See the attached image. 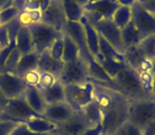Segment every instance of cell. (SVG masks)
I'll return each instance as SVG.
<instances>
[{
	"label": "cell",
	"instance_id": "cell-10",
	"mask_svg": "<svg viewBox=\"0 0 155 135\" xmlns=\"http://www.w3.org/2000/svg\"><path fill=\"white\" fill-rule=\"evenodd\" d=\"M132 22L141 39L155 35V15L146 11L138 2L132 7Z\"/></svg>",
	"mask_w": 155,
	"mask_h": 135
},
{
	"label": "cell",
	"instance_id": "cell-25",
	"mask_svg": "<svg viewBox=\"0 0 155 135\" xmlns=\"http://www.w3.org/2000/svg\"><path fill=\"white\" fill-rule=\"evenodd\" d=\"M80 112H82V114L88 120V122L91 124V127L101 124V119H102L101 111H100L99 106H98L97 101L95 99L91 103H88L85 108H83Z\"/></svg>",
	"mask_w": 155,
	"mask_h": 135
},
{
	"label": "cell",
	"instance_id": "cell-9",
	"mask_svg": "<svg viewBox=\"0 0 155 135\" xmlns=\"http://www.w3.org/2000/svg\"><path fill=\"white\" fill-rule=\"evenodd\" d=\"M97 30L99 35L104 38L117 52L125 54V48L121 39V30L114 24L112 20H100L96 22H89Z\"/></svg>",
	"mask_w": 155,
	"mask_h": 135
},
{
	"label": "cell",
	"instance_id": "cell-27",
	"mask_svg": "<svg viewBox=\"0 0 155 135\" xmlns=\"http://www.w3.org/2000/svg\"><path fill=\"white\" fill-rule=\"evenodd\" d=\"M63 39H64V54H63L62 61L65 63L80 57L79 49L74 41L70 38V36L66 33H63Z\"/></svg>",
	"mask_w": 155,
	"mask_h": 135
},
{
	"label": "cell",
	"instance_id": "cell-31",
	"mask_svg": "<svg viewBox=\"0 0 155 135\" xmlns=\"http://www.w3.org/2000/svg\"><path fill=\"white\" fill-rule=\"evenodd\" d=\"M50 55L54 58L55 60L62 61L63 54H64V39H63V35L54 40V42L50 45V48L48 49Z\"/></svg>",
	"mask_w": 155,
	"mask_h": 135
},
{
	"label": "cell",
	"instance_id": "cell-26",
	"mask_svg": "<svg viewBox=\"0 0 155 135\" xmlns=\"http://www.w3.org/2000/svg\"><path fill=\"white\" fill-rule=\"evenodd\" d=\"M135 47L146 59L152 61L155 58V35L141 39Z\"/></svg>",
	"mask_w": 155,
	"mask_h": 135
},
{
	"label": "cell",
	"instance_id": "cell-24",
	"mask_svg": "<svg viewBox=\"0 0 155 135\" xmlns=\"http://www.w3.org/2000/svg\"><path fill=\"white\" fill-rule=\"evenodd\" d=\"M43 12L39 10H22L17 15V21L21 26H29L31 24L41 22Z\"/></svg>",
	"mask_w": 155,
	"mask_h": 135
},
{
	"label": "cell",
	"instance_id": "cell-12",
	"mask_svg": "<svg viewBox=\"0 0 155 135\" xmlns=\"http://www.w3.org/2000/svg\"><path fill=\"white\" fill-rule=\"evenodd\" d=\"M41 22L55 29L58 33L63 34L67 24V19L63 10L62 0H51L48 8L43 12Z\"/></svg>",
	"mask_w": 155,
	"mask_h": 135
},
{
	"label": "cell",
	"instance_id": "cell-41",
	"mask_svg": "<svg viewBox=\"0 0 155 135\" xmlns=\"http://www.w3.org/2000/svg\"><path fill=\"white\" fill-rule=\"evenodd\" d=\"M14 0H0V11L12 7Z\"/></svg>",
	"mask_w": 155,
	"mask_h": 135
},
{
	"label": "cell",
	"instance_id": "cell-3",
	"mask_svg": "<svg viewBox=\"0 0 155 135\" xmlns=\"http://www.w3.org/2000/svg\"><path fill=\"white\" fill-rule=\"evenodd\" d=\"M127 121L144 131L155 122V98L131 100Z\"/></svg>",
	"mask_w": 155,
	"mask_h": 135
},
{
	"label": "cell",
	"instance_id": "cell-34",
	"mask_svg": "<svg viewBox=\"0 0 155 135\" xmlns=\"http://www.w3.org/2000/svg\"><path fill=\"white\" fill-rule=\"evenodd\" d=\"M39 77H41V72L38 70H32V71H29L22 76V79L26 82L27 86L30 87H37L39 81Z\"/></svg>",
	"mask_w": 155,
	"mask_h": 135
},
{
	"label": "cell",
	"instance_id": "cell-19",
	"mask_svg": "<svg viewBox=\"0 0 155 135\" xmlns=\"http://www.w3.org/2000/svg\"><path fill=\"white\" fill-rule=\"evenodd\" d=\"M16 49L21 53V55L32 53L34 51V45L31 33L28 26H19L16 35Z\"/></svg>",
	"mask_w": 155,
	"mask_h": 135
},
{
	"label": "cell",
	"instance_id": "cell-1",
	"mask_svg": "<svg viewBox=\"0 0 155 135\" xmlns=\"http://www.w3.org/2000/svg\"><path fill=\"white\" fill-rule=\"evenodd\" d=\"M88 80L94 84V99L101 111L102 135H114L127 121L131 99L99 80Z\"/></svg>",
	"mask_w": 155,
	"mask_h": 135
},
{
	"label": "cell",
	"instance_id": "cell-39",
	"mask_svg": "<svg viewBox=\"0 0 155 135\" xmlns=\"http://www.w3.org/2000/svg\"><path fill=\"white\" fill-rule=\"evenodd\" d=\"M82 135H102V124H98V126L86 129Z\"/></svg>",
	"mask_w": 155,
	"mask_h": 135
},
{
	"label": "cell",
	"instance_id": "cell-4",
	"mask_svg": "<svg viewBox=\"0 0 155 135\" xmlns=\"http://www.w3.org/2000/svg\"><path fill=\"white\" fill-rule=\"evenodd\" d=\"M93 100L94 84L89 80L82 84L65 86V101L75 112H80Z\"/></svg>",
	"mask_w": 155,
	"mask_h": 135
},
{
	"label": "cell",
	"instance_id": "cell-17",
	"mask_svg": "<svg viewBox=\"0 0 155 135\" xmlns=\"http://www.w3.org/2000/svg\"><path fill=\"white\" fill-rule=\"evenodd\" d=\"M81 23L84 29L85 33V39H86V43L88 50L91 52V54L94 56V58H96L100 54V49H99V33L97 32L95 28L87 21V19L85 17L82 18Z\"/></svg>",
	"mask_w": 155,
	"mask_h": 135
},
{
	"label": "cell",
	"instance_id": "cell-45",
	"mask_svg": "<svg viewBox=\"0 0 155 135\" xmlns=\"http://www.w3.org/2000/svg\"><path fill=\"white\" fill-rule=\"evenodd\" d=\"M2 26V20H1V14H0V26Z\"/></svg>",
	"mask_w": 155,
	"mask_h": 135
},
{
	"label": "cell",
	"instance_id": "cell-2",
	"mask_svg": "<svg viewBox=\"0 0 155 135\" xmlns=\"http://www.w3.org/2000/svg\"><path fill=\"white\" fill-rule=\"evenodd\" d=\"M110 88L120 92L129 99H143V98H154L150 97L142 90L138 74L131 69L129 66H124L118 73L112 78V84Z\"/></svg>",
	"mask_w": 155,
	"mask_h": 135
},
{
	"label": "cell",
	"instance_id": "cell-30",
	"mask_svg": "<svg viewBox=\"0 0 155 135\" xmlns=\"http://www.w3.org/2000/svg\"><path fill=\"white\" fill-rule=\"evenodd\" d=\"M21 56H22L21 53L15 48V49L10 53V55L8 56L7 60H5V66H3V69L0 72H7V73L15 74V70H16V68H17V64H18V62H19Z\"/></svg>",
	"mask_w": 155,
	"mask_h": 135
},
{
	"label": "cell",
	"instance_id": "cell-40",
	"mask_svg": "<svg viewBox=\"0 0 155 135\" xmlns=\"http://www.w3.org/2000/svg\"><path fill=\"white\" fill-rule=\"evenodd\" d=\"M117 2L120 7L132 8L135 3H137V0H117Z\"/></svg>",
	"mask_w": 155,
	"mask_h": 135
},
{
	"label": "cell",
	"instance_id": "cell-21",
	"mask_svg": "<svg viewBox=\"0 0 155 135\" xmlns=\"http://www.w3.org/2000/svg\"><path fill=\"white\" fill-rule=\"evenodd\" d=\"M41 92L47 105H52V103H58L65 101V86L60 81L55 82L52 87L46 90H39Z\"/></svg>",
	"mask_w": 155,
	"mask_h": 135
},
{
	"label": "cell",
	"instance_id": "cell-16",
	"mask_svg": "<svg viewBox=\"0 0 155 135\" xmlns=\"http://www.w3.org/2000/svg\"><path fill=\"white\" fill-rule=\"evenodd\" d=\"M64 62L55 60L51 55L49 51L46 50L43 53L38 55V62H37V70L39 72H48L53 75H55L58 78L61 72H62Z\"/></svg>",
	"mask_w": 155,
	"mask_h": 135
},
{
	"label": "cell",
	"instance_id": "cell-20",
	"mask_svg": "<svg viewBox=\"0 0 155 135\" xmlns=\"http://www.w3.org/2000/svg\"><path fill=\"white\" fill-rule=\"evenodd\" d=\"M62 5L67 21L81 22L84 17V7L78 3L75 0H62Z\"/></svg>",
	"mask_w": 155,
	"mask_h": 135
},
{
	"label": "cell",
	"instance_id": "cell-15",
	"mask_svg": "<svg viewBox=\"0 0 155 135\" xmlns=\"http://www.w3.org/2000/svg\"><path fill=\"white\" fill-rule=\"evenodd\" d=\"M22 96H24L25 100H26L27 103L29 105V107H30L35 113L43 116L44 112H45L48 105L46 103L41 92L36 87L27 86Z\"/></svg>",
	"mask_w": 155,
	"mask_h": 135
},
{
	"label": "cell",
	"instance_id": "cell-23",
	"mask_svg": "<svg viewBox=\"0 0 155 135\" xmlns=\"http://www.w3.org/2000/svg\"><path fill=\"white\" fill-rule=\"evenodd\" d=\"M121 39H122V42H123V45H124L125 50L137 45V43L141 40L140 35H139V33H138L137 29H136L135 24L132 21L130 22L127 26L121 29Z\"/></svg>",
	"mask_w": 155,
	"mask_h": 135
},
{
	"label": "cell",
	"instance_id": "cell-14",
	"mask_svg": "<svg viewBox=\"0 0 155 135\" xmlns=\"http://www.w3.org/2000/svg\"><path fill=\"white\" fill-rule=\"evenodd\" d=\"M74 113L75 111L66 101H62V103L48 105L43 114V117L58 126L68 120Z\"/></svg>",
	"mask_w": 155,
	"mask_h": 135
},
{
	"label": "cell",
	"instance_id": "cell-43",
	"mask_svg": "<svg viewBox=\"0 0 155 135\" xmlns=\"http://www.w3.org/2000/svg\"><path fill=\"white\" fill-rule=\"evenodd\" d=\"M142 135H155V122L151 124V126H149L143 131V134Z\"/></svg>",
	"mask_w": 155,
	"mask_h": 135
},
{
	"label": "cell",
	"instance_id": "cell-44",
	"mask_svg": "<svg viewBox=\"0 0 155 135\" xmlns=\"http://www.w3.org/2000/svg\"><path fill=\"white\" fill-rule=\"evenodd\" d=\"M152 63H153V66H152V74H153V94L155 96V58L152 60Z\"/></svg>",
	"mask_w": 155,
	"mask_h": 135
},
{
	"label": "cell",
	"instance_id": "cell-7",
	"mask_svg": "<svg viewBox=\"0 0 155 135\" xmlns=\"http://www.w3.org/2000/svg\"><path fill=\"white\" fill-rule=\"evenodd\" d=\"M28 28L31 33V36H32L34 51L38 55L49 49L50 45L54 42V40L63 35L58 33L55 29L48 24L43 23V22L31 24Z\"/></svg>",
	"mask_w": 155,
	"mask_h": 135
},
{
	"label": "cell",
	"instance_id": "cell-47",
	"mask_svg": "<svg viewBox=\"0 0 155 135\" xmlns=\"http://www.w3.org/2000/svg\"><path fill=\"white\" fill-rule=\"evenodd\" d=\"M51 135H58V134H51Z\"/></svg>",
	"mask_w": 155,
	"mask_h": 135
},
{
	"label": "cell",
	"instance_id": "cell-36",
	"mask_svg": "<svg viewBox=\"0 0 155 135\" xmlns=\"http://www.w3.org/2000/svg\"><path fill=\"white\" fill-rule=\"evenodd\" d=\"M10 135H43V134H37V133L30 131L26 124H18L15 127V129L10 133Z\"/></svg>",
	"mask_w": 155,
	"mask_h": 135
},
{
	"label": "cell",
	"instance_id": "cell-32",
	"mask_svg": "<svg viewBox=\"0 0 155 135\" xmlns=\"http://www.w3.org/2000/svg\"><path fill=\"white\" fill-rule=\"evenodd\" d=\"M58 80V78L53 74L48 73V72H41L38 84H37L36 88L38 90H46V89H49L50 87L53 86Z\"/></svg>",
	"mask_w": 155,
	"mask_h": 135
},
{
	"label": "cell",
	"instance_id": "cell-8",
	"mask_svg": "<svg viewBox=\"0 0 155 135\" xmlns=\"http://www.w3.org/2000/svg\"><path fill=\"white\" fill-rule=\"evenodd\" d=\"M120 5L117 0H97L84 7V17L88 22L112 20V17Z\"/></svg>",
	"mask_w": 155,
	"mask_h": 135
},
{
	"label": "cell",
	"instance_id": "cell-28",
	"mask_svg": "<svg viewBox=\"0 0 155 135\" xmlns=\"http://www.w3.org/2000/svg\"><path fill=\"white\" fill-rule=\"evenodd\" d=\"M51 0H14L13 7L18 11L22 10H39L44 12L49 5Z\"/></svg>",
	"mask_w": 155,
	"mask_h": 135
},
{
	"label": "cell",
	"instance_id": "cell-6",
	"mask_svg": "<svg viewBox=\"0 0 155 135\" xmlns=\"http://www.w3.org/2000/svg\"><path fill=\"white\" fill-rule=\"evenodd\" d=\"M89 78V72L87 63L81 57L69 62H65L62 72L58 76V80L64 86L77 84L87 81Z\"/></svg>",
	"mask_w": 155,
	"mask_h": 135
},
{
	"label": "cell",
	"instance_id": "cell-35",
	"mask_svg": "<svg viewBox=\"0 0 155 135\" xmlns=\"http://www.w3.org/2000/svg\"><path fill=\"white\" fill-rule=\"evenodd\" d=\"M17 124V122L10 120H0V135H10Z\"/></svg>",
	"mask_w": 155,
	"mask_h": 135
},
{
	"label": "cell",
	"instance_id": "cell-13",
	"mask_svg": "<svg viewBox=\"0 0 155 135\" xmlns=\"http://www.w3.org/2000/svg\"><path fill=\"white\" fill-rule=\"evenodd\" d=\"M91 124L85 118L82 112H75L68 120L58 124L55 134L58 135H82L86 129L91 128Z\"/></svg>",
	"mask_w": 155,
	"mask_h": 135
},
{
	"label": "cell",
	"instance_id": "cell-33",
	"mask_svg": "<svg viewBox=\"0 0 155 135\" xmlns=\"http://www.w3.org/2000/svg\"><path fill=\"white\" fill-rule=\"evenodd\" d=\"M142 134H143V131H141L137 127L133 126L129 121H127L116 131V133L114 135H142Z\"/></svg>",
	"mask_w": 155,
	"mask_h": 135
},
{
	"label": "cell",
	"instance_id": "cell-5",
	"mask_svg": "<svg viewBox=\"0 0 155 135\" xmlns=\"http://www.w3.org/2000/svg\"><path fill=\"white\" fill-rule=\"evenodd\" d=\"M37 116L41 115L35 113L29 107L24 96H21L8 100L5 109L0 114V120H10V121L17 122V124H25L29 119L37 117Z\"/></svg>",
	"mask_w": 155,
	"mask_h": 135
},
{
	"label": "cell",
	"instance_id": "cell-29",
	"mask_svg": "<svg viewBox=\"0 0 155 135\" xmlns=\"http://www.w3.org/2000/svg\"><path fill=\"white\" fill-rule=\"evenodd\" d=\"M112 21L120 30L127 26L132 21V8L119 7L113 15Z\"/></svg>",
	"mask_w": 155,
	"mask_h": 135
},
{
	"label": "cell",
	"instance_id": "cell-42",
	"mask_svg": "<svg viewBox=\"0 0 155 135\" xmlns=\"http://www.w3.org/2000/svg\"><path fill=\"white\" fill-rule=\"evenodd\" d=\"M8 100L9 99L7 98V97L5 96V95L2 94V93L0 92V114H1V112L3 111V109H5V105H7Z\"/></svg>",
	"mask_w": 155,
	"mask_h": 135
},
{
	"label": "cell",
	"instance_id": "cell-38",
	"mask_svg": "<svg viewBox=\"0 0 155 135\" xmlns=\"http://www.w3.org/2000/svg\"><path fill=\"white\" fill-rule=\"evenodd\" d=\"M137 2L146 11H148L152 15H155V0H137Z\"/></svg>",
	"mask_w": 155,
	"mask_h": 135
},
{
	"label": "cell",
	"instance_id": "cell-11",
	"mask_svg": "<svg viewBox=\"0 0 155 135\" xmlns=\"http://www.w3.org/2000/svg\"><path fill=\"white\" fill-rule=\"evenodd\" d=\"M26 88L27 84L22 77H19L13 73L0 72V92L8 99L21 97Z\"/></svg>",
	"mask_w": 155,
	"mask_h": 135
},
{
	"label": "cell",
	"instance_id": "cell-22",
	"mask_svg": "<svg viewBox=\"0 0 155 135\" xmlns=\"http://www.w3.org/2000/svg\"><path fill=\"white\" fill-rule=\"evenodd\" d=\"M37 62H38V54L36 52L22 55L15 70V74L19 77H22L27 72L37 69Z\"/></svg>",
	"mask_w": 155,
	"mask_h": 135
},
{
	"label": "cell",
	"instance_id": "cell-18",
	"mask_svg": "<svg viewBox=\"0 0 155 135\" xmlns=\"http://www.w3.org/2000/svg\"><path fill=\"white\" fill-rule=\"evenodd\" d=\"M29 130L32 131L37 134L43 135H49V134H55V130L58 128L55 124L49 121L48 119L44 118L43 116H37L29 119L27 122H25Z\"/></svg>",
	"mask_w": 155,
	"mask_h": 135
},
{
	"label": "cell",
	"instance_id": "cell-37",
	"mask_svg": "<svg viewBox=\"0 0 155 135\" xmlns=\"http://www.w3.org/2000/svg\"><path fill=\"white\" fill-rule=\"evenodd\" d=\"M9 44V37H8L7 26H0V51L5 49Z\"/></svg>",
	"mask_w": 155,
	"mask_h": 135
},
{
	"label": "cell",
	"instance_id": "cell-46",
	"mask_svg": "<svg viewBox=\"0 0 155 135\" xmlns=\"http://www.w3.org/2000/svg\"><path fill=\"white\" fill-rule=\"evenodd\" d=\"M87 1H88V3H89V2H94V1H97V0H87Z\"/></svg>",
	"mask_w": 155,
	"mask_h": 135
}]
</instances>
